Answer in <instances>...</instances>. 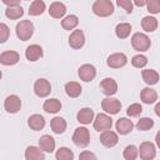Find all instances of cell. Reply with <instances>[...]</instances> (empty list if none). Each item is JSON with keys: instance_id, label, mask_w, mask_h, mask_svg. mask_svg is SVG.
Segmentation results:
<instances>
[{"instance_id": "1", "label": "cell", "mask_w": 160, "mask_h": 160, "mask_svg": "<svg viewBox=\"0 0 160 160\" xmlns=\"http://www.w3.org/2000/svg\"><path fill=\"white\" fill-rule=\"evenodd\" d=\"M92 12L100 18H108L114 12V4L110 0H96L92 4Z\"/></svg>"}, {"instance_id": "2", "label": "cell", "mask_w": 160, "mask_h": 160, "mask_svg": "<svg viewBox=\"0 0 160 160\" xmlns=\"http://www.w3.org/2000/svg\"><path fill=\"white\" fill-rule=\"evenodd\" d=\"M15 32H16V36L21 41L30 40V38L34 34V24L30 20H21L20 22L16 24Z\"/></svg>"}, {"instance_id": "3", "label": "cell", "mask_w": 160, "mask_h": 160, "mask_svg": "<svg viewBox=\"0 0 160 160\" xmlns=\"http://www.w3.org/2000/svg\"><path fill=\"white\" fill-rule=\"evenodd\" d=\"M72 142L75 144V146L80 148V149H84L89 145L90 142V132L84 126H80V128H76L74 134H72Z\"/></svg>"}, {"instance_id": "4", "label": "cell", "mask_w": 160, "mask_h": 160, "mask_svg": "<svg viewBox=\"0 0 160 160\" xmlns=\"http://www.w3.org/2000/svg\"><path fill=\"white\" fill-rule=\"evenodd\" d=\"M131 45L136 51H148L150 49L151 41L148 35L142 32H135L131 36Z\"/></svg>"}, {"instance_id": "5", "label": "cell", "mask_w": 160, "mask_h": 160, "mask_svg": "<svg viewBox=\"0 0 160 160\" xmlns=\"http://www.w3.org/2000/svg\"><path fill=\"white\" fill-rule=\"evenodd\" d=\"M101 108L105 112L110 114V115H115L121 110V102L119 99L116 98H111V96H106L105 99H102L101 101Z\"/></svg>"}, {"instance_id": "6", "label": "cell", "mask_w": 160, "mask_h": 160, "mask_svg": "<svg viewBox=\"0 0 160 160\" xmlns=\"http://www.w3.org/2000/svg\"><path fill=\"white\" fill-rule=\"evenodd\" d=\"M138 155H140V158L142 160H152L156 156L155 145L152 142H150V141L141 142L139 149H138Z\"/></svg>"}, {"instance_id": "7", "label": "cell", "mask_w": 160, "mask_h": 160, "mask_svg": "<svg viewBox=\"0 0 160 160\" xmlns=\"http://www.w3.org/2000/svg\"><path fill=\"white\" fill-rule=\"evenodd\" d=\"M92 125H94V129L96 131H104V130H108V129H111L112 126V119L106 115V114H98L96 118L92 120Z\"/></svg>"}, {"instance_id": "8", "label": "cell", "mask_w": 160, "mask_h": 160, "mask_svg": "<svg viewBox=\"0 0 160 160\" xmlns=\"http://www.w3.org/2000/svg\"><path fill=\"white\" fill-rule=\"evenodd\" d=\"M34 92L39 98H46L51 92V84L46 79H38L34 84Z\"/></svg>"}, {"instance_id": "9", "label": "cell", "mask_w": 160, "mask_h": 160, "mask_svg": "<svg viewBox=\"0 0 160 160\" xmlns=\"http://www.w3.org/2000/svg\"><path fill=\"white\" fill-rule=\"evenodd\" d=\"M119 141V136L115 131H112L111 129L104 130L100 134V142L105 146V148H114Z\"/></svg>"}, {"instance_id": "10", "label": "cell", "mask_w": 160, "mask_h": 160, "mask_svg": "<svg viewBox=\"0 0 160 160\" xmlns=\"http://www.w3.org/2000/svg\"><path fill=\"white\" fill-rule=\"evenodd\" d=\"M126 62H128V58L122 52H114L106 60L108 66L109 68H112V69H120V68L125 66Z\"/></svg>"}, {"instance_id": "11", "label": "cell", "mask_w": 160, "mask_h": 160, "mask_svg": "<svg viewBox=\"0 0 160 160\" xmlns=\"http://www.w3.org/2000/svg\"><path fill=\"white\" fill-rule=\"evenodd\" d=\"M79 78L80 80L85 81V82H89V81H92L96 76V69L94 68V65L91 64H84L79 68Z\"/></svg>"}, {"instance_id": "12", "label": "cell", "mask_w": 160, "mask_h": 160, "mask_svg": "<svg viewBox=\"0 0 160 160\" xmlns=\"http://www.w3.org/2000/svg\"><path fill=\"white\" fill-rule=\"evenodd\" d=\"M85 44V35H84V31L78 29V30H74L70 36H69V45L70 48L78 50V49H81Z\"/></svg>"}, {"instance_id": "13", "label": "cell", "mask_w": 160, "mask_h": 160, "mask_svg": "<svg viewBox=\"0 0 160 160\" xmlns=\"http://www.w3.org/2000/svg\"><path fill=\"white\" fill-rule=\"evenodd\" d=\"M4 108L9 114H16L21 109V100L18 95H9L4 101Z\"/></svg>"}, {"instance_id": "14", "label": "cell", "mask_w": 160, "mask_h": 160, "mask_svg": "<svg viewBox=\"0 0 160 160\" xmlns=\"http://www.w3.org/2000/svg\"><path fill=\"white\" fill-rule=\"evenodd\" d=\"M100 90L104 95L111 96L118 91V84L112 78H105L100 81Z\"/></svg>"}, {"instance_id": "15", "label": "cell", "mask_w": 160, "mask_h": 160, "mask_svg": "<svg viewBox=\"0 0 160 160\" xmlns=\"http://www.w3.org/2000/svg\"><path fill=\"white\" fill-rule=\"evenodd\" d=\"M20 60V55L18 51L14 50H8L0 54V64L5 65V66H11L18 64Z\"/></svg>"}, {"instance_id": "16", "label": "cell", "mask_w": 160, "mask_h": 160, "mask_svg": "<svg viewBox=\"0 0 160 160\" xmlns=\"http://www.w3.org/2000/svg\"><path fill=\"white\" fill-rule=\"evenodd\" d=\"M115 128H116L118 134H120V135H126V134L131 132V130L134 129V124H132V121H131L130 119H128V118H120L119 120H116Z\"/></svg>"}, {"instance_id": "17", "label": "cell", "mask_w": 160, "mask_h": 160, "mask_svg": "<svg viewBox=\"0 0 160 160\" xmlns=\"http://www.w3.org/2000/svg\"><path fill=\"white\" fill-rule=\"evenodd\" d=\"M66 14V6L65 4L60 2V1H54L50 4L49 8V15L54 19H61L64 15Z\"/></svg>"}, {"instance_id": "18", "label": "cell", "mask_w": 160, "mask_h": 160, "mask_svg": "<svg viewBox=\"0 0 160 160\" xmlns=\"http://www.w3.org/2000/svg\"><path fill=\"white\" fill-rule=\"evenodd\" d=\"M25 56L29 61H38L42 56V49L38 44H31L25 50Z\"/></svg>"}, {"instance_id": "19", "label": "cell", "mask_w": 160, "mask_h": 160, "mask_svg": "<svg viewBox=\"0 0 160 160\" xmlns=\"http://www.w3.org/2000/svg\"><path fill=\"white\" fill-rule=\"evenodd\" d=\"M94 110L91 108H82L78 111L76 114V119L80 124H84V125H88L90 124L92 120H94Z\"/></svg>"}, {"instance_id": "20", "label": "cell", "mask_w": 160, "mask_h": 160, "mask_svg": "<svg viewBox=\"0 0 160 160\" xmlns=\"http://www.w3.org/2000/svg\"><path fill=\"white\" fill-rule=\"evenodd\" d=\"M39 148L45 152H52L55 150V139L50 135H42L39 139Z\"/></svg>"}, {"instance_id": "21", "label": "cell", "mask_w": 160, "mask_h": 160, "mask_svg": "<svg viewBox=\"0 0 160 160\" xmlns=\"http://www.w3.org/2000/svg\"><path fill=\"white\" fill-rule=\"evenodd\" d=\"M140 99L144 104H154L158 100V92L156 90L151 89V88H144L140 92Z\"/></svg>"}, {"instance_id": "22", "label": "cell", "mask_w": 160, "mask_h": 160, "mask_svg": "<svg viewBox=\"0 0 160 160\" xmlns=\"http://www.w3.org/2000/svg\"><path fill=\"white\" fill-rule=\"evenodd\" d=\"M28 125H29V128L31 130L39 131V130L44 129V126H45V119H44V116H41L39 114H34V115H31L28 119Z\"/></svg>"}, {"instance_id": "23", "label": "cell", "mask_w": 160, "mask_h": 160, "mask_svg": "<svg viewBox=\"0 0 160 160\" xmlns=\"http://www.w3.org/2000/svg\"><path fill=\"white\" fill-rule=\"evenodd\" d=\"M25 159L26 160H44L45 154L42 152L40 148L31 145V146H28L25 150Z\"/></svg>"}, {"instance_id": "24", "label": "cell", "mask_w": 160, "mask_h": 160, "mask_svg": "<svg viewBox=\"0 0 160 160\" xmlns=\"http://www.w3.org/2000/svg\"><path fill=\"white\" fill-rule=\"evenodd\" d=\"M141 76L142 80L148 84V85H155L159 81V72L154 69H145L141 71Z\"/></svg>"}, {"instance_id": "25", "label": "cell", "mask_w": 160, "mask_h": 160, "mask_svg": "<svg viewBox=\"0 0 160 160\" xmlns=\"http://www.w3.org/2000/svg\"><path fill=\"white\" fill-rule=\"evenodd\" d=\"M42 109L49 114H56L58 111L61 110V102H60V100H58L55 98L54 99H48V100H45V102L42 105Z\"/></svg>"}, {"instance_id": "26", "label": "cell", "mask_w": 160, "mask_h": 160, "mask_svg": "<svg viewBox=\"0 0 160 160\" xmlns=\"http://www.w3.org/2000/svg\"><path fill=\"white\" fill-rule=\"evenodd\" d=\"M81 85L76 81H70L65 84V92L70 98H78L81 94Z\"/></svg>"}, {"instance_id": "27", "label": "cell", "mask_w": 160, "mask_h": 160, "mask_svg": "<svg viewBox=\"0 0 160 160\" xmlns=\"http://www.w3.org/2000/svg\"><path fill=\"white\" fill-rule=\"evenodd\" d=\"M50 128L55 134H62L66 130V121L64 118L55 116L50 122Z\"/></svg>"}, {"instance_id": "28", "label": "cell", "mask_w": 160, "mask_h": 160, "mask_svg": "<svg viewBox=\"0 0 160 160\" xmlns=\"http://www.w3.org/2000/svg\"><path fill=\"white\" fill-rule=\"evenodd\" d=\"M46 9V5L42 0H34L30 6H29V15L31 16H38V15H41Z\"/></svg>"}, {"instance_id": "29", "label": "cell", "mask_w": 160, "mask_h": 160, "mask_svg": "<svg viewBox=\"0 0 160 160\" xmlns=\"http://www.w3.org/2000/svg\"><path fill=\"white\" fill-rule=\"evenodd\" d=\"M5 15L10 20H16L20 19L24 15V9L20 5H14V6H8L5 9Z\"/></svg>"}, {"instance_id": "30", "label": "cell", "mask_w": 160, "mask_h": 160, "mask_svg": "<svg viewBox=\"0 0 160 160\" xmlns=\"http://www.w3.org/2000/svg\"><path fill=\"white\" fill-rule=\"evenodd\" d=\"M141 28L146 32H152L158 29V19L154 16H144L141 20Z\"/></svg>"}, {"instance_id": "31", "label": "cell", "mask_w": 160, "mask_h": 160, "mask_svg": "<svg viewBox=\"0 0 160 160\" xmlns=\"http://www.w3.org/2000/svg\"><path fill=\"white\" fill-rule=\"evenodd\" d=\"M131 32V25L129 22H120L115 28V34L119 39H126Z\"/></svg>"}, {"instance_id": "32", "label": "cell", "mask_w": 160, "mask_h": 160, "mask_svg": "<svg viewBox=\"0 0 160 160\" xmlns=\"http://www.w3.org/2000/svg\"><path fill=\"white\" fill-rule=\"evenodd\" d=\"M79 24V19L76 15H68L61 20V26L65 30H74Z\"/></svg>"}, {"instance_id": "33", "label": "cell", "mask_w": 160, "mask_h": 160, "mask_svg": "<svg viewBox=\"0 0 160 160\" xmlns=\"http://www.w3.org/2000/svg\"><path fill=\"white\" fill-rule=\"evenodd\" d=\"M56 160H72L74 159V152L66 148V146H61L60 149H58L56 154H55Z\"/></svg>"}, {"instance_id": "34", "label": "cell", "mask_w": 160, "mask_h": 160, "mask_svg": "<svg viewBox=\"0 0 160 160\" xmlns=\"http://www.w3.org/2000/svg\"><path fill=\"white\" fill-rule=\"evenodd\" d=\"M154 126V120L150 118H141L138 122H136V129L140 131H146L150 130Z\"/></svg>"}, {"instance_id": "35", "label": "cell", "mask_w": 160, "mask_h": 160, "mask_svg": "<svg viewBox=\"0 0 160 160\" xmlns=\"http://www.w3.org/2000/svg\"><path fill=\"white\" fill-rule=\"evenodd\" d=\"M122 156H124V159H126V160H135V159L138 158V148H136L135 145H128V146L124 149Z\"/></svg>"}, {"instance_id": "36", "label": "cell", "mask_w": 160, "mask_h": 160, "mask_svg": "<svg viewBox=\"0 0 160 160\" xmlns=\"http://www.w3.org/2000/svg\"><path fill=\"white\" fill-rule=\"evenodd\" d=\"M146 64H148V59H146V56H144V55H135V56H132V59H131V65L134 66V68H138V69H140V68H144V66H146Z\"/></svg>"}, {"instance_id": "37", "label": "cell", "mask_w": 160, "mask_h": 160, "mask_svg": "<svg viewBox=\"0 0 160 160\" xmlns=\"http://www.w3.org/2000/svg\"><path fill=\"white\" fill-rule=\"evenodd\" d=\"M141 112H142V106H141L140 104H138V102L131 104V105L128 108V110H126V114H128L130 118H136V116H139Z\"/></svg>"}, {"instance_id": "38", "label": "cell", "mask_w": 160, "mask_h": 160, "mask_svg": "<svg viewBox=\"0 0 160 160\" xmlns=\"http://www.w3.org/2000/svg\"><path fill=\"white\" fill-rule=\"evenodd\" d=\"M146 8L150 14H159L160 12V0H146Z\"/></svg>"}, {"instance_id": "39", "label": "cell", "mask_w": 160, "mask_h": 160, "mask_svg": "<svg viewBox=\"0 0 160 160\" xmlns=\"http://www.w3.org/2000/svg\"><path fill=\"white\" fill-rule=\"evenodd\" d=\"M10 36V29L6 24L0 22V44H4Z\"/></svg>"}, {"instance_id": "40", "label": "cell", "mask_w": 160, "mask_h": 160, "mask_svg": "<svg viewBox=\"0 0 160 160\" xmlns=\"http://www.w3.org/2000/svg\"><path fill=\"white\" fill-rule=\"evenodd\" d=\"M118 6L122 8L128 14L132 12V0H116Z\"/></svg>"}, {"instance_id": "41", "label": "cell", "mask_w": 160, "mask_h": 160, "mask_svg": "<svg viewBox=\"0 0 160 160\" xmlns=\"http://www.w3.org/2000/svg\"><path fill=\"white\" fill-rule=\"evenodd\" d=\"M79 158H80L81 160H85V159H92V160H95V159H96V155L92 154V152H90V151H82V152L79 155Z\"/></svg>"}, {"instance_id": "42", "label": "cell", "mask_w": 160, "mask_h": 160, "mask_svg": "<svg viewBox=\"0 0 160 160\" xmlns=\"http://www.w3.org/2000/svg\"><path fill=\"white\" fill-rule=\"evenodd\" d=\"M6 6H14V5H19L21 0H1Z\"/></svg>"}, {"instance_id": "43", "label": "cell", "mask_w": 160, "mask_h": 160, "mask_svg": "<svg viewBox=\"0 0 160 160\" xmlns=\"http://www.w3.org/2000/svg\"><path fill=\"white\" fill-rule=\"evenodd\" d=\"M134 1V4L136 5V6H139V8H141V6H144L145 4H146V0H132Z\"/></svg>"}, {"instance_id": "44", "label": "cell", "mask_w": 160, "mask_h": 160, "mask_svg": "<svg viewBox=\"0 0 160 160\" xmlns=\"http://www.w3.org/2000/svg\"><path fill=\"white\" fill-rule=\"evenodd\" d=\"M155 114L158 116H160V104H156V106H155Z\"/></svg>"}, {"instance_id": "45", "label": "cell", "mask_w": 160, "mask_h": 160, "mask_svg": "<svg viewBox=\"0 0 160 160\" xmlns=\"http://www.w3.org/2000/svg\"><path fill=\"white\" fill-rule=\"evenodd\" d=\"M156 144H158V145L160 146V138H159V134L156 135Z\"/></svg>"}, {"instance_id": "46", "label": "cell", "mask_w": 160, "mask_h": 160, "mask_svg": "<svg viewBox=\"0 0 160 160\" xmlns=\"http://www.w3.org/2000/svg\"><path fill=\"white\" fill-rule=\"evenodd\" d=\"M1 76H2V72H1V70H0V80H1Z\"/></svg>"}]
</instances>
